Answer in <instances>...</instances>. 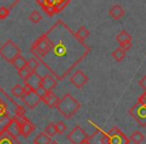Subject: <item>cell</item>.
Listing matches in <instances>:
<instances>
[{
  "mask_svg": "<svg viewBox=\"0 0 146 144\" xmlns=\"http://www.w3.org/2000/svg\"><path fill=\"white\" fill-rule=\"evenodd\" d=\"M80 108H81L80 102L77 101L70 93H66L62 98H60L56 106V109L66 119H70L71 117H73Z\"/></svg>",
  "mask_w": 146,
  "mask_h": 144,
  "instance_id": "6da1fadb",
  "label": "cell"
},
{
  "mask_svg": "<svg viewBox=\"0 0 146 144\" xmlns=\"http://www.w3.org/2000/svg\"><path fill=\"white\" fill-rule=\"evenodd\" d=\"M0 103H2L3 105L6 107L7 110V115L11 118H14L18 114H23L25 115V108L23 106L19 105L11 96H9L2 88L0 87Z\"/></svg>",
  "mask_w": 146,
  "mask_h": 144,
  "instance_id": "7a4b0ae2",
  "label": "cell"
},
{
  "mask_svg": "<svg viewBox=\"0 0 146 144\" xmlns=\"http://www.w3.org/2000/svg\"><path fill=\"white\" fill-rule=\"evenodd\" d=\"M19 55H21L20 48L11 39H8L4 44L0 46V56L7 62L12 63Z\"/></svg>",
  "mask_w": 146,
  "mask_h": 144,
  "instance_id": "3957f363",
  "label": "cell"
},
{
  "mask_svg": "<svg viewBox=\"0 0 146 144\" xmlns=\"http://www.w3.org/2000/svg\"><path fill=\"white\" fill-rule=\"evenodd\" d=\"M129 114L142 127L146 126V106L137 101L129 109Z\"/></svg>",
  "mask_w": 146,
  "mask_h": 144,
  "instance_id": "277c9868",
  "label": "cell"
},
{
  "mask_svg": "<svg viewBox=\"0 0 146 144\" xmlns=\"http://www.w3.org/2000/svg\"><path fill=\"white\" fill-rule=\"evenodd\" d=\"M88 138H89V135L79 125H76L67 134V139L72 144H80L81 142L88 140Z\"/></svg>",
  "mask_w": 146,
  "mask_h": 144,
  "instance_id": "5b68a950",
  "label": "cell"
},
{
  "mask_svg": "<svg viewBox=\"0 0 146 144\" xmlns=\"http://www.w3.org/2000/svg\"><path fill=\"white\" fill-rule=\"evenodd\" d=\"M109 136V144H129L130 139L119 129L114 126L107 132Z\"/></svg>",
  "mask_w": 146,
  "mask_h": 144,
  "instance_id": "8992f818",
  "label": "cell"
},
{
  "mask_svg": "<svg viewBox=\"0 0 146 144\" xmlns=\"http://www.w3.org/2000/svg\"><path fill=\"white\" fill-rule=\"evenodd\" d=\"M88 141L90 144H109V136L100 128H96L92 135L89 136Z\"/></svg>",
  "mask_w": 146,
  "mask_h": 144,
  "instance_id": "52a82bcc",
  "label": "cell"
},
{
  "mask_svg": "<svg viewBox=\"0 0 146 144\" xmlns=\"http://www.w3.org/2000/svg\"><path fill=\"white\" fill-rule=\"evenodd\" d=\"M70 82L78 89H81L88 82V76L82 70L75 71L73 75L70 77Z\"/></svg>",
  "mask_w": 146,
  "mask_h": 144,
  "instance_id": "ba28073f",
  "label": "cell"
},
{
  "mask_svg": "<svg viewBox=\"0 0 146 144\" xmlns=\"http://www.w3.org/2000/svg\"><path fill=\"white\" fill-rule=\"evenodd\" d=\"M21 100H22L23 103H24L28 108H30V109L35 108L39 104V102L42 101V100L39 98V96L36 94L35 90L31 91L30 93L24 94V95L21 97Z\"/></svg>",
  "mask_w": 146,
  "mask_h": 144,
  "instance_id": "9c48e42d",
  "label": "cell"
},
{
  "mask_svg": "<svg viewBox=\"0 0 146 144\" xmlns=\"http://www.w3.org/2000/svg\"><path fill=\"white\" fill-rule=\"evenodd\" d=\"M41 79H42V76H40L36 71L35 72H31V74L24 80L25 85L30 86L33 89H36L37 87L41 85Z\"/></svg>",
  "mask_w": 146,
  "mask_h": 144,
  "instance_id": "30bf717a",
  "label": "cell"
},
{
  "mask_svg": "<svg viewBox=\"0 0 146 144\" xmlns=\"http://www.w3.org/2000/svg\"><path fill=\"white\" fill-rule=\"evenodd\" d=\"M57 85V80L54 76H52L51 74H45L44 76H42L41 79V86L45 88L47 91H52L53 88H55V86Z\"/></svg>",
  "mask_w": 146,
  "mask_h": 144,
  "instance_id": "8fae6325",
  "label": "cell"
},
{
  "mask_svg": "<svg viewBox=\"0 0 146 144\" xmlns=\"http://www.w3.org/2000/svg\"><path fill=\"white\" fill-rule=\"evenodd\" d=\"M5 132H7V133L10 134V135L14 136V137L18 138V136L20 135V124H19L14 118H12L10 123L7 126L6 131Z\"/></svg>",
  "mask_w": 146,
  "mask_h": 144,
  "instance_id": "7c38bea8",
  "label": "cell"
},
{
  "mask_svg": "<svg viewBox=\"0 0 146 144\" xmlns=\"http://www.w3.org/2000/svg\"><path fill=\"white\" fill-rule=\"evenodd\" d=\"M35 130V125L28 119L20 126V135L23 137L27 138L33 131Z\"/></svg>",
  "mask_w": 146,
  "mask_h": 144,
  "instance_id": "4fadbf2b",
  "label": "cell"
},
{
  "mask_svg": "<svg viewBox=\"0 0 146 144\" xmlns=\"http://www.w3.org/2000/svg\"><path fill=\"white\" fill-rule=\"evenodd\" d=\"M59 100H60V98H59L55 93H53L52 91H50V92H48L47 96L42 100V101L44 102L49 108H56Z\"/></svg>",
  "mask_w": 146,
  "mask_h": 144,
  "instance_id": "5bb4252c",
  "label": "cell"
},
{
  "mask_svg": "<svg viewBox=\"0 0 146 144\" xmlns=\"http://www.w3.org/2000/svg\"><path fill=\"white\" fill-rule=\"evenodd\" d=\"M108 13H109L110 16H111L113 19H115V20H119L120 18H122V17L125 15V11H124V9L118 4L113 5V6L109 9Z\"/></svg>",
  "mask_w": 146,
  "mask_h": 144,
  "instance_id": "9a60e30c",
  "label": "cell"
},
{
  "mask_svg": "<svg viewBox=\"0 0 146 144\" xmlns=\"http://www.w3.org/2000/svg\"><path fill=\"white\" fill-rule=\"evenodd\" d=\"M0 144H20V141L17 137H14L7 132H4L0 135Z\"/></svg>",
  "mask_w": 146,
  "mask_h": 144,
  "instance_id": "2e32d148",
  "label": "cell"
},
{
  "mask_svg": "<svg viewBox=\"0 0 146 144\" xmlns=\"http://www.w3.org/2000/svg\"><path fill=\"white\" fill-rule=\"evenodd\" d=\"M116 41L119 43L120 46L126 44V43L132 42V36L125 30H122L120 33H118L116 36Z\"/></svg>",
  "mask_w": 146,
  "mask_h": 144,
  "instance_id": "e0dca14e",
  "label": "cell"
},
{
  "mask_svg": "<svg viewBox=\"0 0 146 144\" xmlns=\"http://www.w3.org/2000/svg\"><path fill=\"white\" fill-rule=\"evenodd\" d=\"M11 64H12L13 66L17 69V70L20 71L21 69H23L24 67L27 66V60L22 56V55H19L18 57H16V58H15V60L13 61Z\"/></svg>",
  "mask_w": 146,
  "mask_h": 144,
  "instance_id": "ac0fdd59",
  "label": "cell"
},
{
  "mask_svg": "<svg viewBox=\"0 0 146 144\" xmlns=\"http://www.w3.org/2000/svg\"><path fill=\"white\" fill-rule=\"evenodd\" d=\"M89 33H90L89 30H88L85 26H83V25H82V26L77 30V32L75 33V37L78 39V40H80V41H82V42H83V41L85 40L88 36H89Z\"/></svg>",
  "mask_w": 146,
  "mask_h": 144,
  "instance_id": "d6986e66",
  "label": "cell"
},
{
  "mask_svg": "<svg viewBox=\"0 0 146 144\" xmlns=\"http://www.w3.org/2000/svg\"><path fill=\"white\" fill-rule=\"evenodd\" d=\"M34 142L37 144H49L51 142V137H49L44 132H41L34 138Z\"/></svg>",
  "mask_w": 146,
  "mask_h": 144,
  "instance_id": "ffe728a7",
  "label": "cell"
},
{
  "mask_svg": "<svg viewBox=\"0 0 146 144\" xmlns=\"http://www.w3.org/2000/svg\"><path fill=\"white\" fill-rule=\"evenodd\" d=\"M129 139L131 140L134 144H140L144 140V134L142 133L141 131H139V130H136V131H134L133 133L130 135Z\"/></svg>",
  "mask_w": 146,
  "mask_h": 144,
  "instance_id": "44dd1931",
  "label": "cell"
},
{
  "mask_svg": "<svg viewBox=\"0 0 146 144\" xmlns=\"http://www.w3.org/2000/svg\"><path fill=\"white\" fill-rule=\"evenodd\" d=\"M11 94L14 96L15 98H21L24 95V87L20 84H16L11 88Z\"/></svg>",
  "mask_w": 146,
  "mask_h": 144,
  "instance_id": "7402d4cb",
  "label": "cell"
},
{
  "mask_svg": "<svg viewBox=\"0 0 146 144\" xmlns=\"http://www.w3.org/2000/svg\"><path fill=\"white\" fill-rule=\"evenodd\" d=\"M125 55H126V51L123 50L120 46L118 47V48H116L115 50L112 52V57H113L117 62H120V61L123 60Z\"/></svg>",
  "mask_w": 146,
  "mask_h": 144,
  "instance_id": "603a6c76",
  "label": "cell"
},
{
  "mask_svg": "<svg viewBox=\"0 0 146 144\" xmlns=\"http://www.w3.org/2000/svg\"><path fill=\"white\" fill-rule=\"evenodd\" d=\"M11 119H12V118L9 117L8 115L3 116V117L0 118V134H3L6 131V128H7V126H8V124L10 123Z\"/></svg>",
  "mask_w": 146,
  "mask_h": 144,
  "instance_id": "cb8c5ba5",
  "label": "cell"
},
{
  "mask_svg": "<svg viewBox=\"0 0 146 144\" xmlns=\"http://www.w3.org/2000/svg\"><path fill=\"white\" fill-rule=\"evenodd\" d=\"M39 64H40V62L35 57H32L29 60H27V67L30 69L31 72H35L37 70V68L39 67Z\"/></svg>",
  "mask_w": 146,
  "mask_h": 144,
  "instance_id": "d4e9b609",
  "label": "cell"
},
{
  "mask_svg": "<svg viewBox=\"0 0 146 144\" xmlns=\"http://www.w3.org/2000/svg\"><path fill=\"white\" fill-rule=\"evenodd\" d=\"M44 133L47 134L49 137H53L57 134V130H56V126L54 123H49L48 125L45 127L44 129Z\"/></svg>",
  "mask_w": 146,
  "mask_h": 144,
  "instance_id": "484cf974",
  "label": "cell"
},
{
  "mask_svg": "<svg viewBox=\"0 0 146 144\" xmlns=\"http://www.w3.org/2000/svg\"><path fill=\"white\" fill-rule=\"evenodd\" d=\"M29 20H30L32 23H34V24H37V23H39L41 20H42V16H41V14L38 12V11L34 10L31 12L30 15H29Z\"/></svg>",
  "mask_w": 146,
  "mask_h": 144,
  "instance_id": "4316f807",
  "label": "cell"
},
{
  "mask_svg": "<svg viewBox=\"0 0 146 144\" xmlns=\"http://www.w3.org/2000/svg\"><path fill=\"white\" fill-rule=\"evenodd\" d=\"M35 92H36V94L39 96V98H40L41 100H43L47 96V94H48L49 91H47V90L45 89L43 86L40 85L39 87H37L36 89H35Z\"/></svg>",
  "mask_w": 146,
  "mask_h": 144,
  "instance_id": "83f0119b",
  "label": "cell"
},
{
  "mask_svg": "<svg viewBox=\"0 0 146 144\" xmlns=\"http://www.w3.org/2000/svg\"><path fill=\"white\" fill-rule=\"evenodd\" d=\"M42 8H43V11H44L48 16H53V15L57 13L55 6H47V5H45V6H43Z\"/></svg>",
  "mask_w": 146,
  "mask_h": 144,
  "instance_id": "f1b7e54d",
  "label": "cell"
},
{
  "mask_svg": "<svg viewBox=\"0 0 146 144\" xmlns=\"http://www.w3.org/2000/svg\"><path fill=\"white\" fill-rule=\"evenodd\" d=\"M18 74L23 80H25L31 74V71H30V69L26 66V67H24L23 69H21L20 71H18Z\"/></svg>",
  "mask_w": 146,
  "mask_h": 144,
  "instance_id": "f546056e",
  "label": "cell"
},
{
  "mask_svg": "<svg viewBox=\"0 0 146 144\" xmlns=\"http://www.w3.org/2000/svg\"><path fill=\"white\" fill-rule=\"evenodd\" d=\"M55 126H56L57 133H59V134H63V132H64L67 128L66 124H65L63 121H58L56 124H55Z\"/></svg>",
  "mask_w": 146,
  "mask_h": 144,
  "instance_id": "4dcf8cb0",
  "label": "cell"
},
{
  "mask_svg": "<svg viewBox=\"0 0 146 144\" xmlns=\"http://www.w3.org/2000/svg\"><path fill=\"white\" fill-rule=\"evenodd\" d=\"M9 15V9L6 7L2 6L0 7V19H5L7 18Z\"/></svg>",
  "mask_w": 146,
  "mask_h": 144,
  "instance_id": "1f68e13d",
  "label": "cell"
},
{
  "mask_svg": "<svg viewBox=\"0 0 146 144\" xmlns=\"http://www.w3.org/2000/svg\"><path fill=\"white\" fill-rule=\"evenodd\" d=\"M69 3L68 0H66V1H64V2H60V3H56V5H55V8H56V11L57 13L60 12V11H62L63 9L66 7V5Z\"/></svg>",
  "mask_w": 146,
  "mask_h": 144,
  "instance_id": "d6a6232c",
  "label": "cell"
},
{
  "mask_svg": "<svg viewBox=\"0 0 146 144\" xmlns=\"http://www.w3.org/2000/svg\"><path fill=\"white\" fill-rule=\"evenodd\" d=\"M139 86L144 89V91H146V75H144L141 79L139 80Z\"/></svg>",
  "mask_w": 146,
  "mask_h": 144,
  "instance_id": "836d02e7",
  "label": "cell"
},
{
  "mask_svg": "<svg viewBox=\"0 0 146 144\" xmlns=\"http://www.w3.org/2000/svg\"><path fill=\"white\" fill-rule=\"evenodd\" d=\"M6 115H7L6 107H5L2 103H0V118L3 117V116H6Z\"/></svg>",
  "mask_w": 146,
  "mask_h": 144,
  "instance_id": "e575fe53",
  "label": "cell"
},
{
  "mask_svg": "<svg viewBox=\"0 0 146 144\" xmlns=\"http://www.w3.org/2000/svg\"><path fill=\"white\" fill-rule=\"evenodd\" d=\"M138 101L146 106V91H144L143 93H142L141 95L138 97Z\"/></svg>",
  "mask_w": 146,
  "mask_h": 144,
  "instance_id": "d590c367",
  "label": "cell"
},
{
  "mask_svg": "<svg viewBox=\"0 0 146 144\" xmlns=\"http://www.w3.org/2000/svg\"><path fill=\"white\" fill-rule=\"evenodd\" d=\"M121 47L123 50H125V51H128V50H130V48L132 47V42H129V43H126V44H124V45H122V46H120Z\"/></svg>",
  "mask_w": 146,
  "mask_h": 144,
  "instance_id": "8d00e7d4",
  "label": "cell"
},
{
  "mask_svg": "<svg viewBox=\"0 0 146 144\" xmlns=\"http://www.w3.org/2000/svg\"><path fill=\"white\" fill-rule=\"evenodd\" d=\"M45 5H47V6H55L56 5V0H45Z\"/></svg>",
  "mask_w": 146,
  "mask_h": 144,
  "instance_id": "74e56055",
  "label": "cell"
},
{
  "mask_svg": "<svg viewBox=\"0 0 146 144\" xmlns=\"http://www.w3.org/2000/svg\"><path fill=\"white\" fill-rule=\"evenodd\" d=\"M23 87H24V94H26V93H30L31 91H33V88H31L30 86H28V85H25L24 84V86H23Z\"/></svg>",
  "mask_w": 146,
  "mask_h": 144,
  "instance_id": "f35d334b",
  "label": "cell"
},
{
  "mask_svg": "<svg viewBox=\"0 0 146 144\" xmlns=\"http://www.w3.org/2000/svg\"><path fill=\"white\" fill-rule=\"evenodd\" d=\"M36 3L38 5H40L41 7L45 6V0H36Z\"/></svg>",
  "mask_w": 146,
  "mask_h": 144,
  "instance_id": "ab89813d",
  "label": "cell"
},
{
  "mask_svg": "<svg viewBox=\"0 0 146 144\" xmlns=\"http://www.w3.org/2000/svg\"><path fill=\"white\" fill-rule=\"evenodd\" d=\"M80 144H90V143H89V141H88V140H85V141L81 142Z\"/></svg>",
  "mask_w": 146,
  "mask_h": 144,
  "instance_id": "60d3db41",
  "label": "cell"
},
{
  "mask_svg": "<svg viewBox=\"0 0 146 144\" xmlns=\"http://www.w3.org/2000/svg\"><path fill=\"white\" fill-rule=\"evenodd\" d=\"M66 0H56V3H60V2H64Z\"/></svg>",
  "mask_w": 146,
  "mask_h": 144,
  "instance_id": "b9f144b4",
  "label": "cell"
},
{
  "mask_svg": "<svg viewBox=\"0 0 146 144\" xmlns=\"http://www.w3.org/2000/svg\"><path fill=\"white\" fill-rule=\"evenodd\" d=\"M49 144H59V143H58V142H57V141H51Z\"/></svg>",
  "mask_w": 146,
  "mask_h": 144,
  "instance_id": "7bdbcfd3",
  "label": "cell"
},
{
  "mask_svg": "<svg viewBox=\"0 0 146 144\" xmlns=\"http://www.w3.org/2000/svg\"><path fill=\"white\" fill-rule=\"evenodd\" d=\"M68 1H69V2H70V1H72V0H68Z\"/></svg>",
  "mask_w": 146,
  "mask_h": 144,
  "instance_id": "ee69618b",
  "label": "cell"
},
{
  "mask_svg": "<svg viewBox=\"0 0 146 144\" xmlns=\"http://www.w3.org/2000/svg\"><path fill=\"white\" fill-rule=\"evenodd\" d=\"M33 144H37V143H35V142H33Z\"/></svg>",
  "mask_w": 146,
  "mask_h": 144,
  "instance_id": "f6af8a7d",
  "label": "cell"
},
{
  "mask_svg": "<svg viewBox=\"0 0 146 144\" xmlns=\"http://www.w3.org/2000/svg\"><path fill=\"white\" fill-rule=\"evenodd\" d=\"M0 45H1V43H0Z\"/></svg>",
  "mask_w": 146,
  "mask_h": 144,
  "instance_id": "bcb514c9",
  "label": "cell"
},
{
  "mask_svg": "<svg viewBox=\"0 0 146 144\" xmlns=\"http://www.w3.org/2000/svg\"><path fill=\"white\" fill-rule=\"evenodd\" d=\"M0 135H1V134H0Z\"/></svg>",
  "mask_w": 146,
  "mask_h": 144,
  "instance_id": "7dc6e473",
  "label": "cell"
}]
</instances>
